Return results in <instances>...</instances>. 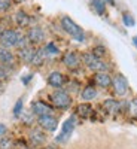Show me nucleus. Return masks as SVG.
<instances>
[{"label":"nucleus","mask_w":137,"mask_h":149,"mask_svg":"<svg viewBox=\"0 0 137 149\" xmlns=\"http://www.w3.org/2000/svg\"><path fill=\"white\" fill-rule=\"evenodd\" d=\"M61 27H63V30L66 33H69L76 42H85V31L70 17H63L61 18Z\"/></svg>","instance_id":"f257e3e1"},{"label":"nucleus","mask_w":137,"mask_h":149,"mask_svg":"<svg viewBox=\"0 0 137 149\" xmlns=\"http://www.w3.org/2000/svg\"><path fill=\"white\" fill-rule=\"evenodd\" d=\"M21 34L17 31V30H12V29H8V30H3L0 33V43H2L3 48H12V46H18L19 40H21Z\"/></svg>","instance_id":"f03ea898"},{"label":"nucleus","mask_w":137,"mask_h":149,"mask_svg":"<svg viewBox=\"0 0 137 149\" xmlns=\"http://www.w3.org/2000/svg\"><path fill=\"white\" fill-rule=\"evenodd\" d=\"M83 63L88 66L91 70H94V72H106L107 70V64L104 63L102 58L95 57L92 52L83 55Z\"/></svg>","instance_id":"7ed1b4c3"},{"label":"nucleus","mask_w":137,"mask_h":149,"mask_svg":"<svg viewBox=\"0 0 137 149\" xmlns=\"http://www.w3.org/2000/svg\"><path fill=\"white\" fill-rule=\"evenodd\" d=\"M74 125H76V118H74V116L67 118V119L64 121V124H63V127H61V133H60V136H57L55 140L60 142V143L66 142V140L70 137V134L73 133Z\"/></svg>","instance_id":"20e7f679"},{"label":"nucleus","mask_w":137,"mask_h":149,"mask_svg":"<svg viewBox=\"0 0 137 149\" xmlns=\"http://www.w3.org/2000/svg\"><path fill=\"white\" fill-rule=\"evenodd\" d=\"M51 100H52V103H54L57 107H60V109H66V107H69V106L72 104L70 95H69L66 91H63V90L55 91V93L51 95Z\"/></svg>","instance_id":"39448f33"},{"label":"nucleus","mask_w":137,"mask_h":149,"mask_svg":"<svg viewBox=\"0 0 137 149\" xmlns=\"http://www.w3.org/2000/svg\"><path fill=\"white\" fill-rule=\"evenodd\" d=\"M112 85H113V90L118 95H125L127 91H128V82L122 74H116V76L112 79Z\"/></svg>","instance_id":"423d86ee"},{"label":"nucleus","mask_w":137,"mask_h":149,"mask_svg":"<svg viewBox=\"0 0 137 149\" xmlns=\"http://www.w3.org/2000/svg\"><path fill=\"white\" fill-rule=\"evenodd\" d=\"M37 122H39V125H40L43 130H46V131H55L57 127H58V121H57V118H54L52 115L39 116Z\"/></svg>","instance_id":"0eeeda50"},{"label":"nucleus","mask_w":137,"mask_h":149,"mask_svg":"<svg viewBox=\"0 0 137 149\" xmlns=\"http://www.w3.org/2000/svg\"><path fill=\"white\" fill-rule=\"evenodd\" d=\"M31 112L34 115L37 116H45V115H51V112H52V107L46 104L45 102H40V100H37V102H33L31 104Z\"/></svg>","instance_id":"6e6552de"},{"label":"nucleus","mask_w":137,"mask_h":149,"mask_svg":"<svg viewBox=\"0 0 137 149\" xmlns=\"http://www.w3.org/2000/svg\"><path fill=\"white\" fill-rule=\"evenodd\" d=\"M63 63H64V66H66L67 69L74 70V69L79 67L81 60H79V57H78L76 52H67V54L64 55V58H63Z\"/></svg>","instance_id":"1a4fd4ad"},{"label":"nucleus","mask_w":137,"mask_h":149,"mask_svg":"<svg viewBox=\"0 0 137 149\" xmlns=\"http://www.w3.org/2000/svg\"><path fill=\"white\" fill-rule=\"evenodd\" d=\"M27 39L31 42V43H40L43 39H45V33L40 27H31L29 30V34H27Z\"/></svg>","instance_id":"9d476101"},{"label":"nucleus","mask_w":137,"mask_h":149,"mask_svg":"<svg viewBox=\"0 0 137 149\" xmlns=\"http://www.w3.org/2000/svg\"><path fill=\"white\" fill-rule=\"evenodd\" d=\"M48 84L54 86V88H60V86H63L64 84V76H63V73H60V72H52V73H49V76H48Z\"/></svg>","instance_id":"9b49d317"},{"label":"nucleus","mask_w":137,"mask_h":149,"mask_svg":"<svg viewBox=\"0 0 137 149\" xmlns=\"http://www.w3.org/2000/svg\"><path fill=\"white\" fill-rule=\"evenodd\" d=\"M95 84L98 86H103V88H107L112 84V78L107 72H97L95 73Z\"/></svg>","instance_id":"f8f14e48"},{"label":"nucleus","mask_w":137,"mask_h":149,"mask_svg":"<svg viewBox=\"0 0 137 149\" xmlns=\"http://www.w3.org/2000/svg\"><path fill=\"white\" fill-rule=\"evenodd\" d=\"M15 61V57L10 51H8L6 48H0V63L5 66H12Z\"/></svg>","instance_id":"ddd939ff"},{"label":"nucleus","mask_w":137,"mask_h":149,"mask_svg":"<svg viewBox=\"0 0 137 149\" xmlns=\"http://www.w3.org/2000/svg\"><path fill=\"white\" fill-rule=\"evenodd\" d=\"M15 21L19 27H27L29 24H30V17L27 15V12H24V10H18L17 12V15H15Z\"/></svg>","instance_id":"4468645a"},{"label":"nucleus","mask_w":137,"mask_h":149,"mask_svg":"<svg viewBox=\"0 0 137 149\" xmlns=\"http://www.w3.org/2000/svg\"><path fill=\"white\" fill-rule=\"evenodd\" d=\"M81 97H82V100H85V102L94 100V98L97 97V90L92 88V86H85L83 91L81 93Z\"/></svg>","instance_id":"2eb2a0df"},{"label":"nucleus","mask_w":137,"mask_h":149,"mask_svg":"<svg viewBox=\"0 0 137 149\" xmlns=\"http://www.w3.org/2000/svg\"><path fill=\"white\" fill-rule=\"evenodd\" d=\"M33 55H34V49L27 48V46L21 48V51H19V58L24 61V63H31Z\"/></svg>","instance_id":"dca6fc26"},{"label":"nucleus","mask_w":137,"mask_h":149,"mask_svg":"<svg viewBox=\"0 0 137 149\" xmlns=\"http://www.w3.org/2000/svg\"><path fill=\"white\" fill-rule=\"evenodd\" d=\"M42 51H43L45 57H55V55H58V54H60V49H58V48H57V45H55V43H52V42L46 43V45H45V48L42 49Z\"/></svg>","instance_id":"f3484780"},{"label":"nucleus","mask_w":137,"mask_h":149,"mask_svg":"<svg viewBox=\"0 0 137 149\" xmlns=\"http://www.w3.org/2000/svg\"><path fill=\"white\" fill-rule=\"evenodd\" d=\"M91 5H92V9L95 10V14L104 15V12H106V2L104 0H91Z\"/></svg>","instance_id":"a211bd4d"},{"label":"nucleus","mask_w":137,"mask_h":149,"mask_svg":"<svg viewBox=\"0 0 137 149\" xmlns=\"http://www.w3.org/2000/svg\"><path fill=\"white\" fill-rule=\"evenodd\" d=\"M30 140L34 143V145H40L45 142V134L39 130H31L30 133Z\"/></svg>","instance_id":"6ab92c4d"},{"label":"nucleus","mask_w":137,"mask_h":149,"mask_svg":"<svg viewBox=\"0 0 137 149\" xmlns=\"http://www.w3.org/2000/svg\"><path fill=\"white\" fill-rule=\"evenodd\" d=\"M103 106L107 112H110V113H115V112L119 110V103L116 100H112V98H107V100L103 103Z\"/></svg>","instance_id":"aec40b11"},{"label":"nucleus","mask_w":137,"mask_h":149,"mask_svg":"<svg viewBox=\"0 0 137 149\" xmlns=\"http://www.w3.org/2000/svg\"><path fill=\"white\" fill-rule=\"evenodd\" d=\"M43 57H45L43 51H34V55H33V58H31V64L40 66L42 61H43Z\"/></svg>","instance_id":"412c9836"},{"label":"nucleus","mask_w":137,"mask_h":149,"mask_svg":"<svg viewBox=\"0 0 137 149\" xmlns=\"http://www.w3.org/2000/svg\"><path fill=\"white\" fill-rule=\"evenodd\" d=\"M122 22H124L125 27H134V24H136L133 15H130V14H124L122 15Z\"/></svg>","instance_id":"4be33fe9"},{"label":"nucleus","mask_w":137,"mask_h":149,"mask_svg":"<svg viewBox=\"0 0 137 149\" xmlns=\"http://www.w3.org/2000/svg\"><path fill=\"white\" fill-rule=\"evenodd\" d=\"M128 110H130V115L137 118V98H133V100L128 103Z\"/></svg>","instance_id":"5701e85b"},{"label":"nucleus","mask_w":137,"mask_h":149,"mask_svg":"<svg viewBox=\"0 0 137 149\" xmlns=\"http://www.w3.org/2000/svg\"><path fill=\"white\" fill-rule=\"evenodd\" d=\"M12 6V0H0V12H6Z\"/></svg>","instance_id":"b1692460"},{"label":"nucleus","mask_w":137,"mask_h":149,"mask_svg":"<svg viewBox=\"0 0 137 149\" xmlns=\"http://www.w3.org/2000/svg\"><path fill=\"white\" fill-rule=\"evenodd\" d=\"M21 112H22V98H19V100L15 103V106H14V115L19 116Z\"/></svg>","instance_id":"393cba45"},{"label":"nucleus","mask_w":137,"mask_h":149,"mask_svg":"<svg viewBox=\"0 0 137 149\" xmlns=\"http://www.w3.org/2000/svg\"><path fill=\"white\" fill-rule=\"evenodd\" d=\"M92 54L95 55V57H103L104 54H106V49L103 48V46H97V48H94V51H92Z\"/></svg>","instance_id":"a878e982"},{"label":"nucleus","mask_w":137,"mask_h":149,"mask_svg":"<svg viewBox=\"0 0 137 149\" xmlns=\"http://www.w3.org/2000/svg\"><path fill=\"white\" fill-rule=\"evenodd\" d=\"M79 113H81L82 116H88V113H90V106L81 104V106H79Z\"/></svg>","instance_id":"bb28decb"},{"label":"nucleus","mask_w":137,"mask_h":149,"mask_svg":"<svg viewBox=\"0 0 137 149\" xmlns=\"http://www.w3.org/2000/svg\"><path fill=\"white\" fill-rule=\"evenodd\" d=\"M9 148H10V140L9 139L0 140V149H9Z\"/></svg>","instance_id":"cd10ccee"},{"label":"nucleus","mask_w":137,"mask_h":149,"mask_svg":"<svg viewBox=\"0 0 137 149\" xmlns=\"http://www.w3.org/2000/svg\"><path fill=\"white\" fill-rule=\"evenodd\" d=\"M6 133V125H3V124H0V136H3Z\"/></svg>","instance_id":"c85d7f7f"},{"label":"nucleus","mask_w":137,"mask_h":149,"mask_svg":"<svg viewBox=\"0 0 137 149\" xmlns=\"http://www.w3.org/2000/svg\"><path fill=\"white\" fill-rule=\"evenodd\" d=\"M31 78H33V74L30 73V74H29V76H27V78H22V82H24V84H27V82H29V81H30Z\"/></svg>","instance_id":"c756f323"},{"label":"nucleus","mask_w":137,"mask_h":149,"mask_svg":"<svg viewBox=\"0 0 137 149\" xmlns=\"http://www.w3.org/2000/svg\"><path fill=\"white\" fill-rule=\"evenodd\" d=\"M106 3H109V5H115V0H104Z\"/></svg>","instance_id":"7c9ffc66"},{"label":"nucleus","mask_w":137,"mask_h":149,"mask_svg":"<svg viewBox=\"0 0 137 149\" xmlns=\"http://www.w3.org/2000/svg\"><path fill=\"white\" fill-rule=\"evenodd\" d=\"M133 43L137 46V36H134V37H133Z\"/></svg>","instance_id":"2f4dec72"},{"label":"nucleus","mask_w":137,"mask_h":149,"mask_svg":"<svg viewBox=\"0 0 137 149\" xmlns=\"http://www.w3.org/2000/svg\"><path fill=\"white\" fill-rule=\"evenodd\" d=\"M12 2H17V3H19V2H22V0H12Z\"/></svg>","instance_id":"473e14b6"},{"label":"nucleus","mask_w":137,"mask_h":149,"mask_svg":"<svg viewBox=\"0 0 137 149\" xmlns=\"http://www.w3.org/2000/svg\"><path fill=\"white\" fill-rule=\"evenodd\" d=\"M2 31H3V30H2V27H0V33H2Z\"/></svg>","instance_id":"72a5a7b5"}]
</instances>
